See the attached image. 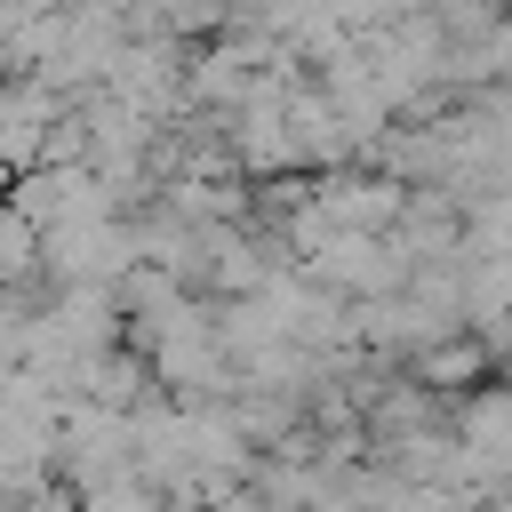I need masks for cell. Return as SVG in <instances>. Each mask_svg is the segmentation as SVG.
<instances>
[{
	"mask_svg": "<svg viewBox=\"0 0 512 512\" xmlns=\"http://www.w3.org/2000/svg\"><path fill=\"white\" fill-rule=\"evenodd\" d=\"M32 272H40V232L16 200H0V296H24Z\"/></svg>",
	"mask_w": 512,
	"mask_h": 512,
	"instance_id": "obj_1",
	"label": "cell"
}]
</instances>
